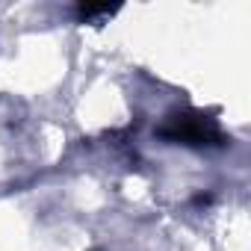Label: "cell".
I'll return each instance as SVG.
<instances>
[{"label": "cell", "mask_w": 251, "mask_h": 251, "mask_svg": "<svg viewBox=\"0 0 251 251\" xmlns=\"http://www.w3.org/2000/svg\"><path fill=\"white\" fill-rule=\"evenodd\" d=\"M157 136L183 148H222L227 142L219 121L201 109H180L166 115V121L157 127Z\"/></svg>", "instance_id": "obj_1"}, {"label": "cell", "mask_w": 251, "mask_h": 251, "mask_svg": "<svg viewBox=\"0 0 251 251\" xmlns=\"http://www.w3.org/2000/svg\"><path fill=\"white\" fill-rule=\"evenodd\" d=\"M71 12H74L77 24H100L103 18H112L118 12V6H109V3H77Z\"/></svg>", "instance_id": "obj_2"}]
</instances>
